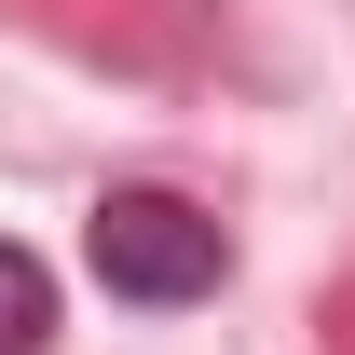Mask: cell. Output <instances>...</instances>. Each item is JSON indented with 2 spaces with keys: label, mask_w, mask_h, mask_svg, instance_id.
Here are the masks:
<instances>
[{
  "label": "cell",
  "mask_w": 355,
  "mask_h": 355,
  "mask_svg": "<svg viewBox=\"0 0 355 355\" xmlns=\"http://www.w3.org/2000/svg\"><path fill=\"white\" fill-rule=\"evenodd\" d=\"M42 342H55V273L0 232V355H42Z\"/></svg>",
  "instance_id": "obj_2"
},
{
  "label": "cell",
  "mask_w": 355,
  "mask_h": 355,
  "mask_svg": "<svg viewBox=\"0 0 355 355\" xmlns=\"http://www.w3.org/2000/svg\"><path fill=\"white\" fill-rule=\"evenodd\" d=\"M83 260H96V287H110V301L178 314V301H205V287L232 273V246H219V219H205L191 191H110V205H96V232H83Z\"/></svg>",
  "instance_id": "obj_1"
}]
</instances>
